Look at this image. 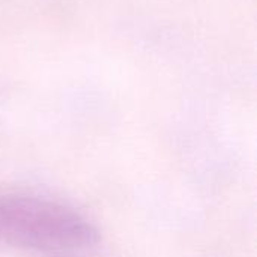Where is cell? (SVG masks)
Instances as JSON below:
<instances>
[{
    "label": "cell",
    "mask_w": 257,
    "mask_h": 257,
    "mask_svg": "<svg viewBox=\"0 0 257 257\" xmlns=\"http://www.w3.org/2000/svg\"><path fill=\"white\" fill-rule=\"evenodd\" d=\"M96 229L74 209L42 197L0 196V247L63 251L90 247Z\"/></svg>",
    "instance_id": "cell-1"
}]
</instances>
